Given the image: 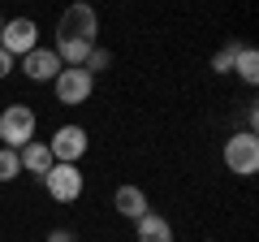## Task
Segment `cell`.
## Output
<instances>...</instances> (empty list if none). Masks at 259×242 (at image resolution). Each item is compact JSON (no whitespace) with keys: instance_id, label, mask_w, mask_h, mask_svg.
I'll return each mask as SVG.
<instances>
[{"instance_id":"1","label":"cell","mask_w":259,"mask_h":242,"mask_svg":"<svg viewBox=\"0 0 259 242\" xmlns=\"http://www.w3.org/2000/svg\"><path fill=\"white\" fill-rule=\"evenodd\" d=\"M35 130H39V117H35L30 104H9V108L0 112V147L22 151L35 139Z\"/></svg>"},{"instance_id":"7","label":"cell","mask_w":259,"mask_h":242,"mask_svg":"<svg viewBox=\"0 0 259 242\" xmlns=\"http://www.w3.org/2000/svg\"><path fill=\"white\" fill-rule=\"evenodd\" d=\"M0 48H5L13 61H22L26 52H35V48H39V26L30 18H9V22H5V30H0Z\"/></svg>"},{"instance_id":"12","label":"cell","mask_w":259,"mask_h":242,"mask_svg":"<svg viewBox=\"0 0 259 242\" xmlns=\"http://www.w3.org/2000/svg\"><path fill=\"white\" fill-rule=\"evenodd\" d=\"M229 74H238L246 87H255V83H259V52L242 44V52H238V61H233V69H229Z\"/></svg>"},{"instance_id":"9","label":"cell","mask_w":259,"mask_h":242,"mask_svg":"<svg viewBox=\"0 0 259 242\" xmlns=\"http://www.w3.org/2000/svg\"><path fill=\"white\" fill-rule=\"evenodd\" d=\"M112 208H117V216H125V221H139V216L151 212V204H147V195H143V186H117Z\"/></svg>"},{"instance_id":"13","label":"cell","mask_w":259,"mask_h":242,"mask_svg":"<svg viewBox=\"0 0 259 242\" xmlns=\"http://www.w3.org/2000/svg\"><path fill=\"white\" fill-rule=\"evenodd\" d=\"M238 52H242V44H238V39H229V44H225L221 52L212 56V69H216V74H229L233 61H238Z\"/></svg>"},{"instance_id":"11","label":"cell","mask_w":259,"mask_h":242,"mask_svg":"<svg viewBox=\"0 0 259 242\" xmlns=\"http://www.w3.org/2000/svg\"><path fill=\"white\" fill-rule=\"evenodd\" d=\"M134 238L139 242H173V225H168L160 212H147V216L134 221Z\"/></svg>"},{"instance_id":"5","label":"cell","mask_w":259,"mask_h":242,"mask_svg":"<svg viewBox=\"0 0 259 242\" xmlns=\"http://www.w3.org/2000/svg\"><path fill=\"white\" fill-rule=\"evenodd\" d=\"M87 147H91V139H87V130L82 126H56V134H52V143H48V151H52V160L56 165H78V160L87 156Z\"/></svg>"},{"instance_id":"2","label":"cell","mask_w":259,"mask_h":242,"mask_svg":"<svg viewBox=\"0 0 259 242\" xmlns=\"http://www.w3.org/2000/svg\"><path fill=\"white\" fill-rule=\"evenodd\" d=\"M221 156H225V169H229L233 177H250V173H259V134H250V130L229 134Z\"/></svg>"},{"instance_id":"8","label":"cell","mask_w":259,"mask_h":242,"mask_svg":"<svg viewBox=\"0 0 259 242\" xmlns=\"http://www.w3.org/2000/svg\"><path fill=\"white\" fill-rule=\"evenodd\" d=\"M18 69L30 78V83H56V74H61V61H56L52 48H35V52H26L18 61Z\"/></svg>"},{"instance_id":"20","label":"cell","mask_w":259,"mask_h":242,"mask_svg":"<svg viewBox=\"0 0 259 242\" xmlns=\"http://www.w3.org/2000/svg\"><path fill=\"white\" fill-rule=\"evenodd\" d=\"M207 242H216V238H207Z\"/></svg>"},{"instance_id":"16","label":"cell","mask_w":259,"mask_h":242,"mask_svg":"<svg viewBox=\"0 0 259 242\" xmlns=\"http://www.w3.org/2000/svg\"><path fill=\"white\" fill-rule=\"evenodd\" d=\"M13 69H18V61H13V56L5 52V48H0V78H9Z\"/></svg>"},{"instance_id":"6","label":"cell","mask_w":259,"mask_h":242,"mask_svg":"<svg viewBox=\"0 0 259 242\" xmlns=\"http://www.w3.org/2000/svg\"><path fill=\"white\" fill-rule=\"evenodd\" d=\"M56 91V104H65V108H78V104H87L95 95V78L87 74V69H61L52 83Z\"/></svg>"},{"instance_id":"14","label":"cell","mask_w":259,"mask_h":242,"mask_svg":"<svg viewBox=\"0 0 259 242\" xmlns=\"http://www.w3.org/2000/svg\"><path fill=\"white\" fill-rule=\"evenodd\" d=\"M18 177H22V160H18V151L0 147V182H18Z\"/></svg>"},{"instance_id":"17","label":"cell","mask_w":259,"mask_h":242,"mask_svg":"<svg viewBox=\"0 0 259 242\" xmlns=\"http://www.w3.org/2000/svg\"><path fill=\"white\" fill-rule=\"evenodd\" d=\"M255 126H259V108H255V104H246V130L255 134Z\"/></svg>"},{"instance_id":"18","label":"cell","mask_w":259,"mask_h":242,"mask_svg":"<svg viewBox=\"0 0 259 242\" xmlns=\"http://www.w3.org/2000/svg\"><path fill=\"white\" fill-rule=\"evenodd\" d=\"M48 242H74V233H69V229H52V233H48Z\"/></svg>"},{"instance_id":"19","label":"cell","mask_w":259,"mask_h":242,"mask_svg":"<svg viewBox=\"0 0 259 242\" xmlns=\"http://www.w3.org/2000/svg\"><path fill=\"white\" fill-rule=\"evenodd\" d=\"M0 30H5V18H0Z\"/></svg>"},{"instance_id":"3","label":"cell","mask_w":259,"mask_h":242,"mask_svg":"<svg viewBox=\"0 0 259 242\" xmlns=\"http://www.w3.org/2000/svg\"><path fill=\"white\" fill-rule=\"evenodd\" d=\"M44 190H48V199H56V204H74V199H82L87 177H82L78 165H52L44 173Z\"/></svg>"},{"instance_id":"15","label":"cell","mask_w":259,"mask_h":242,"mask_svg":"<svg viewBox=\"0 0 259 242\" xmlns=\"http://www.w3.org/2000/svg\"><path fill=\"white\" fill-rule=\"evenodd\" d=\"M108 65H112V52H104V48H91V56H87V65H82V69L95 78L100 69H108Z\"/></svg>"},{"instance_id":"4","label":"cell","mask_w":259,"mask_h":242,"mask_svg":"<svg viewBox=\"0 0 259 242\" xmlns=\"http://www.w3.org/2000/svg\"><path fill=\"white\" fill-rule=\"evenodd\" d=\"M56 35L61 39H78V44H95L100 39V13L91 5H69L56 22Z\"/></svg>"},{"instance_id":"10","label":"cell","mask_w":259,"mask_h":242,"mask_svg":"<svg viewBox=\"0 0 259 242\" xmlns=\"http://www.w3.org/2000/svg\"><path fill=\"white\" fill-rule=\"evenodd\" d=\"M18 160H22V173L39 177V182H44V173L56 165V160H52V151H48V143H39V139H30L26 147L18 151Z\"/></svg>"}]
</instances>
